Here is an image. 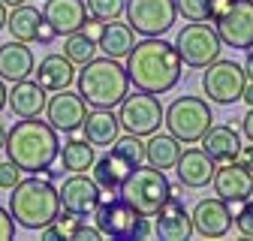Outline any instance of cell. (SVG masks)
<instances>
[{
    "label": "cell",
    "instance_id": "2",
    "mask_svg": "<svg viewBox=\"0 0 253 241\" xmlns=\"http://www.w3.org/2000/svg\"><path fill=\"white\" fill-rule=\"evenodd\" d=\"M6 157L27 175H40L45 166H51L57 160L60 151V139L57 130L48 120L37 118H21L15 120V127L6 130Z\"/></svg>",
    "mask_w": 253,
    "mask_h": 241
},
{
    "label": "cell",
    "instance_id": "22",
    "mask_svg": "<svg viewBox=\"0 0 253 241\" xmlns=\"http://www.w3.org/2000/svg\"><path fill=\"white\" fill-rule=\"evenodd\" d=\"M199 145H202V151L214 163H229V160L238 157V151H241V136H238V130L232 124H217V127L211 124L202 133Z\"/></svg>",
    "mask_w": 253,
    "mask_h": 241
},
{
    "label": "cell",
    "instance_id": "8",
    "mask_svg": "<svg viewBox=\"0 0 253 241\" xmlns=\"http://www.w3.org/2000/svg\"><path fill=\"white\" fill-rule=\"evenodd\" d=\"M163 115H166V109L160 106L157 94H148V90L126 94V97L118 103V120H121V130L136 133V136H142V139L160 130Z\"/></svg>",
    "mask_w": 253,
    "mask_h": 241
},
{
    "label": "cell",
    "instance_id": "37",
    "mask_svg": "<svg viewBox=\"0 0 253 241\" xmlns=\"http://www.w3.org/2000/svg\"><path fill=\"white\" fill-rule=\"evenodd\" d=\"M103 238V232L97 229V226H87L84 220H79V226H76V235H73V241H100Z\"/></svg>",
    "mask_w": 253,
    "mask_h": 241
},
{
    "label": "cell",
    "instance_id": "11",
    "mask_svg": "<svg viewBox=\"0 0 253 241\" xmlns=\"http://www.w3.org/2000/svg\"><path fill=\"white\" fill-rule=\"evenodd\" d=\"M57 196H60V211L63 214H73L79 220L93 214L97 205H100V187H97L93 178H87V172H73L57 187Z\"/></svg>",
    "mask_w": 253,
    "mask_h": 241
},
{
    "label": "cell",
    "instance_id": "18",
    "mask_svg": "<svg viewBox=\"0 0 253 241\" xmlns=\"http://www.w3.org/2000/svg\"><path fill=\"white\" fill-rule=\"evenodd\" d=\"M136 211L126 205L121 196L106 202V205H97L93 211V220H97V229L109 238H130L133 235V226H136Z\"/></svg>",
    "mask_w": 253,
    "mask_h": 241
},
{
    "label": "cell",
    "instance_id": "28",
    "mask_svg": "<svg viewBox=\"0 0 253 241\" xmlns=\"http://www.w3.org/2000/svg\"><path fill=\"white\" fill-rule=\"evenodd\" d=\"M42 21V12L30 3H18L12 6V12H6V27L12 40H21V42H37V27Z\"/></svg>",
    "mask_w": 253,
    "mask_h": 241
},
{
    "label": "cell",
    "instance_id": "47",
    "mask_svg": "<svg viewBox=\"0 0 253 241\" xmlns=\"http://www.w3.org/2000/svg\"><path fill=\"white\" fill-rule=\"evenodd\" d=\"M3 106H6V84L0 79V112H3Z\"/></svg>",
    "mask_w": 253,
    "mask_h": 241
},
{
    "label": "cell",
    "instance_id": "49",
    "mask_svg": "<svg viewBox=\"0 0 253 241\" xmlns=\"http://www.w3.org/2000/svg\"><path fill=\"white\" fill-rule=\"evenodd\" d=\"M3 145H6V127L0 124V151H3Z\"/></svg>",
    "mask_w": 253,
    "mask_h": 241
},
{
    "label": "cell",
    "instance_id": "36",
    "mask_svg": "<svg viewBox=\"0 0 253 241\" xmlns=\"http://www.w3.org/2000/svg\"><path fill=\"white\" fill-rule=\"evenodd\" d=\"M18 181H21V169L6 157L3 163H0V190H12Z\"/></svg>",
    "mask_w": 253,
    "mask_h": 241
},
{
    "label": "cell",
    "instance_id": "24",
    "mask_svg": "<svg viewBox=\"0 0 253 241\" xmlns=\"http://www.w3.org/2000/svg\"><path fill=\"white\" fill-rule=\"evenodd\" d=\"M34 79L48 90V94H54V90H63V87H70L76 81V64L67 54H45L40 60V67L34 70Z\"/></svg>",
    "mask_w": 253,
    "mask_h": 241
},
{
    "label": "cell",
    "instance_id": "44",
    "mask_svg": "<svg viewBox=\"0 0 253 241\" xmlns=\"http://www.w3.org/2000/svg\"><path fill=\"white\" fill-rule=\"evenodd\" d=\"M241 133L247 136V142H253V106H250V112H247L244 120H241Z\"/></svg>",
    "mask_w": 253,
    "mask_h": 241
},
{
    "label": "cell",
    "instance_id": "16",
    "mask_svg": "<svg viewBox=\"0 0 253 241\" xmlns=\"http://www.w3.org/2000/svg\"><path fill=\"white\" fill-rule=\"evenodd\" d=\"M193 232L202 238H223L232 229V205L226 199H199L193 208Z\"/></svg>",
    "mask_w": 253,
    "mask_h": 241
},
{
    "label": "cell",
    "instance_id": "15",
    "mask_svg": "<svg viewBox=\"0 0 253 241\" xmlns=\"http://www.w3.org/2000/svg\"><path fill=\"white\" fill-rule=\"evenodd\" d=\"M87 115V103L82 94H70L67 87L54 90L51 100L45 103V118L57 133H76Z\"/></svg>",
    "mask_w": 253,
    "mask_h": 241
},
{
    "label": "cell",
    "instance_id": "41",
    "mask_svg": "<svg viewBox=\"0 0 253 241\" xmlns=\"http://www.w3.org/2000/svg\"><path fill=\"white\" fill-rule=\"evenodd\" d=\"M54 37H57V30L42 18L40 21V27H37V42H42V45H48V42H54Z\"/></svg>",
    "mask_w": 253,
    "mask_h": 241
},
{
    "label": "cell",
    "instance_id": "33",
    "mask_svg": "<svg viewBox=\"0 0 253 241\" xmlns=\"http://www.w3.org/2000/svg\"><path fill=\"white\" fill-rule=\"evenodd\" d=\"M87 3V12L93 18H100V21H115L124 15V6H126V0H84Z\"/></svg>",
    "mask_w": 253,
    "mask_h": 241
},
{
    "label": "cell",
    "instance_id": "21",
    "mask_svg": "<svg viewBox=\"0 0 253 241\" xmlns=\"http://www.w3.org/2000/svg\"><path fill=\"white\" fill-rule=\"evenodd\" d=\"M37 70V57L30 51L27 42L21 40H12V42H0V79L3 81H21V79H30Z\"/></svg>",
    "mask_w": 253,
    "mask_h": 241
},
{
    "label": "cell",
    "instance_id": "9",
    "mask_svg": "<svg viewBox=\"0 0 253 241\" xmlns=\"http://www.w3.org/2000/svg\"><path fill=\"white\" fill-rule=\"evenodd\" d=\"M247 84V76H244V67L235 64V60H223L217 57L205 67L202 73V90L205 97L217 106H232L241 100V90Z\"/></svg>",
    "mask_w": 253,
    "mask_h": 241
},
{
    "label": "cell",
    "instance_id": "45",
    "mask_svg": "<svg viewBox=\"0 0 253 241\" xmlns=\"http://www.w3.org/2000/svg\"><path fill=\"white\" fill-rule=\"evenodd\" d=\"M244 76L253 81V48H247V57H244Z\"/></svg>",
    "mask_w": 253,
    "mask_h": 241
},
{
    "label": "cell",
    "instance_id": "1",
    "mask_svg": "<svg viewBox=\"0 0 253 241\" xmlns=\"http://www.w3.org/2000/svg\"><path fill=\"white\" fill-rule=\"evenodd\" d=\"M124 67L130 84L148 94H169L184 76V60L175 42H166L163 37H145L142 42H136Z\"/></svg>",
    "mask_w": 253,
    "mask_h": 241
},
{
    "label": "cell",
    "instance_id": "38",
    "mask_svg": "<svg viewBox=\"0 0 253 241\" xmlns=\"http://www.w3.org/2000/svg\"><path fill=\"white\" fill-rule=\"evenodd\" d=\"M15 238V220L6 208H0V241H9Z\"/></svg>",
    "mask_w": 253,
    "mask_h": 241
},
{
    "label": "cell",
    "instance_id": "29",
    "mask_svg": "<svg viewBox=\"0 0 253 241\" xmlns=\"http://www.w3.org/2000/svg\"><path fill=\"white\" fill-rule=\"evenodd\" d=\"M60 157V166L67 172H90L93 160H97V154H93V145L82 136H70L67 142H63V148L57 151Z\"/></svg>",
    "mask_w": 253,
    "mask_h": 241
},
{
    "label": "cell",
    "instance_id": "31",
    "mask_svg": "<svg viewBox=\"0 0 253 241\" xmlns=\"http://www.w3.org/2000/svg\"><path fill=\"white\" fill-rule=\"evenodd\" d=\"M112 151H115L118 157H124L130 166L145 163V139H142V136H136V133L118 136V139H115V145H112Z\"/></svg>",
    "mask_w": 253,
    "mask_h": 241
},
{
    "label": "cell",
    "instance_id": "5",
    "mask_svg": "<svg viewBox=\"0 0 253 241\" xmlns=\"http://www.w3.org/2000/svg\"><path fill=\"white\" fill-rule=\"evenodd\" d=\"M169 193H172V181L166 178L163 169H157L151 163L133 166V172L121 184V199L142 217H154L157 208L169 199Z\"/></svg>",
    "mask_w": 253,
    "mask_h": 241
},
{
    "label": "cell",
    "instance_id": "32",
    "mask_svg": "<svg viewBox=\"0 0 253 241\" xmlns=\"http://www.w3.org/2000/svg\"><path fill=\"white\" fill-rule=\"evenodd\" d=\"M76 226H79V217H73V214H57L48 226H42L40 229V238L42 241H54V238H70L73 241V235H76Z\"/></svg>",
    "mask_w": 253,
    "mask_h": 241
},
{
    "label": "cell",
    "instance_id": "20",
    "mask_svg": "<svg viewBox=\"0 0 253 241\" xmlns=\"http://www.w3.org/2000/svg\"><path fill=\"white\" fill-rule=\"evenodd\" d=\"M48 90L34 79H21V81H12V87L6 90V106L12 109L15 118H37L45 112V103H48Z\"/></svg>",
    "mask_w": 253,
    "mask_h": 241
},
{
    "label": "cell",
    "instance_id": "6",
    "mask_svg": "<svg viewBox=\"0 0 253 241\" xmlns=\"http://www.w3.org/2000/svg\"><path fill=\"white\" fill-rule=\"evenodd\" d=\"M163 124L169 127V133L181 142H199L202 133L214 124V112L211 106L202 100V97H193V94H187V97H178L166 115H163Z\"/></svg>",
    "mask_w": 253,
    "mask_h": 241
},
{
    "label": "cell",
    "instance_id": "14",
    "mask_svg": "<svg viewBox=\"0 0 253 241\" xmlns=\"http://www.w3.org/2000/svg\"><path fill=\"white\" fill-rule=\"evenodd\" d=\"M211 187L220 199H226L229 205L232 202H244L253 196V172L247 166H241L238 160H229V163H217L214 169V178H211Z\"/></svg>",
    "mask_w": 253,
    "mask_h": 241
},
{
    "label": "cell",
    "instance_id": "7",
    "mask_svg": "<svg viewBox=\"0 0 253 241\" xmlns=\"http://www.w3.org/2000/svg\"><path fill=\"white\" fill-rule=\"evenodd\" d=\"M175 48L184 60V67L193 70H205L211 60L220 57L223 51V40H220L217 27H211L208 21H190L181 27V34L175 40Z\"/></svg>",
    "mask_w": 253,
    "mask_h": 241
},
{
    "label": "cell",
    "instance_id": "35",
    "mask_svg": "<svg viewBox=\"0 0 253 241\" xmlns=\"http://www.w3.org/2000/svg\"><path fill=\"white\" fill-rule=\"evenodd\" d=\"M178 15H184L187 21H208V6L211 0H175Z\"/></svg>",
    "mask_w": 253,
    "mask_h": 241
},
{
    "label": "cell",
    "instance_id": "34",
    "mask_svg": "<svg viewBox=\"0 0 253 241\" xmlns=\"http://www.w3.org/2000/svg\"><path fill=\"white\" fill-rule=\"evenodd\" d=\"M232 223L244 238H253V196L244 202H232Z\"/></svg>",
    "mask_w": 253,
    "mask_h": 241
},
{
    "label": "cell",
    "instance_id": "48",
    "mask_svg": "<svg viewBox=\"0 0 253 241\" xmlns=\"http://www.w3.org/2000/svg\"><path fill=\"white\" fill-rule=\"evenodd\" d=\"M3 27H6V3L0 0V30H3Z\"/></svg>",
    "mask_w": 253,
    "mask_h": 241
},
{
    "label": "cell",
    "instance_id": "46",
    "mask_svg": "<svg viewBox=\"0 0 253 241\" xmlns=\"http://www.w3.org/2000/svg\"><path fill=\"white\" fill-rule=\"evenodd\" d=\"M241 100L247 103V106H253V81L247 79V84H244V90H241Z\"/></svg>",
    "mask_w": 253,
    "mask_h": 241
},
{
    "label": "cell",
    "instance_id": "39",
    "mask_svg": "<svg viewBox=\"0 0 253 241\" xmlns=\"http://www.w3.org/2000/svg\"><path fill=\"white\" fill-rule=\"evenodd\" d=\"M157 232H154V223H151V217H136V226H133V235L130 238H154Z\"/></svg>",
    "mask_w": 253,
    "mask_h": 241
},
{
    "label": "cell",
    "instance_id": "23",
    "mask_svg": "<svg viewBox=\"0 0 253 241\" xmlns=\"http://www.w3.org/2000/svg\"><path fill=\"white\" fill-rule=\"evenodd\" d=\"M82 136L93 148H112L115 139L121 136V120L112 109H87L82 120Z\"/></svg>",
    "mask_w": 253,
    "mask_h": 241
},
{
    "label": "cell",
    "instance_id": "4",
    "mask_svg": "<svg viewBox=\"0 0 253 241\" xmlns=\"http://www.w3.org/2000/svg\"><path fill=\"white\" fill-rule=\"evenodd\" d=\"M79 94L84 97V103L90 109H115L126 94H130V76L126 67L118 57H93L82 67V73L76 76Z\"/></svg>",
    "mask_w": 253,
    "mask_h": 241
},
{
    "label": "cell",
    "instance_id": "17",
    "mask_svg": "<svg viewBox=\"0 0 253 241\" xmlns=\"http://www.w3.org/2000/svg\"><path fill=\"white\" fill-rule=\"evenodd\" d=\"M214 169H217V163L205 154L202 148H184L181 157H178V163H175V172H178L181 187H190V190L208 187L211 178H214Z\"/></svg>",
    "mask_w": 253,
    "mask_h": 241
},
{
    "label": "cell",
    "instance_id": "50",
    "mask_svg": "<svg viewBox=\"0 0 253 241\" xmlns=\"http://www.w3.org/2000/svg\"><path fill=\"white\" fill-rule=\"evenodd\" d=\"M6 6H18V3H24V0H3Z\"/></svg>",
    "mask_w": 253,
    "mask_h": 241
},
{
    "label": "cell",
    "instance_id": "3",
    "mask_svg": "<svg viewBox=\"0 0 253 241\" xmlns=\"http://www.w3.org/2000/svg\"><path fill=\"white\" fill-rule=\"evenodd\" d=\"M9 214L21 229H42L60 214L57 187L42 175L21 178L9 190Z\"/></svg>",
    "mask_w": 253,
    "mask_h": 241
},
{
    "label": "cell",
    "instance_id": "26",
    "mask_svg": "<svg viewBox=\"0 0 253 241\" xmlns=\"http://www.w3.org/2000/svg\"><path fill=\"white\" fill-rule=\"evenodd\" d=\"M133 45H136V30L126 24V21H106L103 24V34H100V40H97V48H103V54H109V57H126L133 51Z\"/></svg>",
    "mask_w": 253,
    "mask_h": 241
},
{
    "label": "cell",
    "instance_id": "43",
    "mask_svg": "<svg viewBox=\"0 0 253 241\" xmlns=\"http://www.w3.org/2000/svg\"><path fill=\"white\" fill-rule=\"evenodd\" d=\"M235 160L253 172V142H250V145H241V151H238V157H235Z\"/></svg>",
    "mask_w": 253,
    "mask_h": 241
},
{
    "label": "cell",
    "instance_id": "12",
    "mask_svg": "<svg viewBox=\"0 0 253 241\" xmlns=\"http://www.w3.org/2000/svg\"><path fill=\"white\" fill-rule=\"evenodd\" d=\"M223 45H232L238 51L253 48V0H232V6L223 18L214 21Z\"/></svg>",
    "mask_w": 253,
    "mask_h": 241
},
{
    "label": "cell",
    "instance_id": "30",
    "mask_svg": "<svg viewBox=\"0 0 253 241\" xmlns=\"http://www.w3.org/2000/svg\"><path fill=\"white\" fill-rule=\"evenodd\" d=\"M63 54H67L76 67H84L87 60L97 57V42H93L84 30H76V34H67V42H63Z\"/></svg>",
    "mask_w": 253,
    "mask_h": 241
},
{
    "label": "cell",
    "instance_id": "25",
    "mask_svg": "<svg viewBox=\"0 0 253 241\" xmlns=\"http://www.w3.org/2000/svg\"><path fill=\"white\" fill-rule=\"evenodd\" d=\"M181 139H175L172 133H151L148 139H145V160L151 163V166H157V169H175V163H178V157H181Z\"/></svg>",
    "mask_w": 253,
    "mask_h": 241
},
{
    "label": "cell",
    "instance_id": "40",
    "mask_svg": "<svg viewBox=\"0 0 253 241\" xmlns=\"http://www.w3.org/2000/svg\"><path fill=\"white\" fill-rule=\"evenodd\" d=\"M232 6V0H211V6H208V21H217V18H223Z\"/></svg>",
    "mask_w": 253,
    "mask_h": 241
},
{
    "label": "cell",
    "instance_id": "10",
    "mask_svg": "<svg viewBox=\"0 0 253 241\" xmlns=\"http://www.w3.org/2000/svg\"><path fill=\"white\" fill-rule=\"evenodd\" d=\"M126 24L142 37H163L178 18L175 0H126Z\"/></svg>",
    "mask_w": 253,
    "mask_h": 241
},
{
    "label": "cell",
    "instance_id": "19",
    "mask_svg": "<svg viewBox=\"0 0 253 241\" xmlns=\"http://www.w3.org/2000/svg\"><path fill=\"white\" fill-rule=\"evenodd\" d=\"M42 18L57 30V37H67V34H76V30L84 27L90 12H87L84 0H45Z\"/></svg>",
    "mask_w": 253,
    "mask_h": 241
},
{
    "label": "cell",
    "instance_id": "42",
    "mask_svg": "<svg viewBox=\"0 0 253 241\" xmlns=\"http://www.w3.org/2000/svg\"><path fill=\"white\" fill-rule=\"evenodd\" d=\"M103 24H106V21H100V18H93V15H90V18L84 21V27H82V30H84V34H87L93 42H97V40H100V34H103Z\"/></svg>",
    "mask_w": 253,
    "mask_h": 241
},
{
    "label": "cell",
    "instance_id": "13",
    "mask_svg": "<svg viewBox=\"0 0 253 241\" xmlns=\"http://www.w3.org/2000/svg\"><path fill=\"white\" fill-rule=\"evenodd\" d=\"M154 232L166 238V241H184L193 235V217H190V211L184 208L181 202V190L172 187L169 199L157 208V214H154Z\"/></svg>",
    "mask_w": 253,
    "mask_h": 241
},
{
    "label": "cell",
    "instance_id": "27",
    "mask_svg": "<svg viewBox=\"0 0 253 241\" xmlns=\"http://www.w3.org/2000/svg\"><path fill=\"white\" fill-rule=\"evenodd\" d=\"M130 172H133V166L126 163L124 157H118L115 151H112V154L97 157L93 166H90V178L97 181V187H106V190H121V184L126 181Z\"/></svg>",
    "mask_w": 253,
    "mask_h": 241
}]
</instances>
